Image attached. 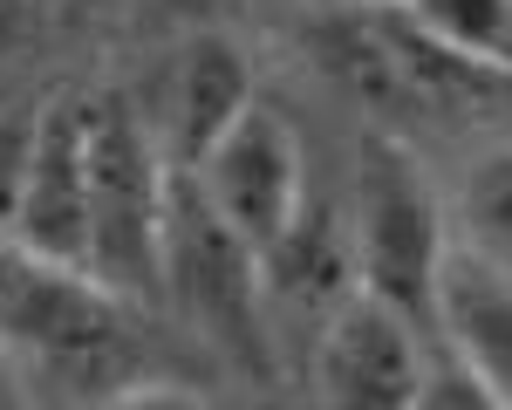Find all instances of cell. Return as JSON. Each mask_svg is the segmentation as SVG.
<instances>
[{
    "label": "cell",
    "mask_w": 512,
    "mask_h": 410,
    "mask_svg": "<svg viewBox=\"0 0 512 410\" xmlns=\"http://www.w3.org/2000/svg\"><path fill=\"white\" fill-rule=\"evenodd\" d=\"M342 219H349L355 294H369L376 308H390V315L431 335L437 274H444V253H451V212H444L431 171L417 164V151L403 137L369 130L355 144Z\"/></svg>",
    "instance_id": "1"
},
{
    "label": "cell",
    "mask_w": 512,
    "mask_h": 410,
    "mask_svg": "<svg viewBox=\"0 0 512 410\" xmlns=\"http://www.w3.org/2000/svg\"><path fill=\"white\" fill-rule=\"evenodd\" d=\"M137 301L110 294L76 267L28 260L0 240V342L21 349L41 376L89 390L96 404L130 390L123 363L137 356Z\"/></svg>",
    "instance_id": "2"
},
{
    "label": "cell",
    "mask_w": 512,
    "mask_h": 410,
    "mask_svg": "<svg viewBox=\"0 0 512 410\" xmlns=\"http://www.w3.org/2000/svg\"><path fill=\"white\" fill-rule=\"evenodd\" d=\"M171 158L130 96H89V281L123 301H158Z\"/></svg>",
    "instance_id": "3"
},
{
    "label": "cell",
    "mask_w": 512,
    "mask_h": 410,
    "mask_svg": "<svg viewBox=\"0 0 512 410\" xmlns=\"http://www.w3.org/2000/svg\"><path fill=\"white\" fill-rule=\"evenodd\" d=\"M158 301L178 308V322L198 342H212L226 363L267 369L274 356V315H267V267L233 226L198 199L185 171H171V205H164V267Z\"/></svg>",
    "instance_id": "4"
},
{
    "label": "cell",
    "mask_w": 512,
    "mask_h": 410,
    "mask_svg": "<svg viewBox=\"0 0 512 410\" xmlns=\"http://www.w3.org/2000/svg\"><path fill=\"white\" fill-rule=\"evenodd\" d=\"M185 178L253 253L287 240V226L315 199L308 192V158H301V130L280 117L274 103H253Z\"/></svg>",
    "instance_id": "5"
},
{
    "label": "cell",
    "mask_w": 512,
    "mask_h": 410,
    "mask_svg": "<svg viewBox=\"0 0 512 410\" xmlns=\"http://www.w3.org/2000/svg\"><path fill=\"white\" fill-rule=\"evenodd\" d=\"M0 240L28 260L89 274V96H48Z\"/></svg>",
    "instance_id": "6"
},
{
    "label": "cell",
    "mask_w": 512,
    "mask_h": 410,
    "mask_svg": "<svg viewBox=\"0 0 512 410\" xmlns=\"http://www.w3.org/2000/svg\"><path fill=\"white\" fill-rule=\"evenodd\" d=\"M431 369V335L403 315L355 294L315 335V397L321 410H417Z\"/></svg>",
    "instance_id": "7"
},
{
    "label": "cell",
    "mask_w": 512,
    "mask_h": 410,
    "mask_svg": "<svg viewBox=\"0 0 512 410\" xmlns=\"http://www.w3.org/2000/svg\"><path fill=\"white\" fill-rule=\"evenodd\" d=\"M431 342L444 356H458L499 404H512V274L472 253L458 233H451L444 274H437Z\"/></svg>",
    "instance_id": "8"
},
{
    "label": "cell",
    "mask_w": 512,
    "mask_h": 410,
    "mask_svg": "<svg viewBox=\"0 0 512 410\" xmlns=\"http://www.w3.org/2000/svg\"><path fill=\"white\" fill-rule=\"evenodd\" d=\"M253 62L246 48H233L226 35H198L178 48L171 76H164V123H151L164 144L171 171H192L246 110H253Z\"/></svg>",
    "instance_id": "9"
},
{
    "label": "cell",
    "mask_w": 512,
    "mask_h": 410,
    "mask_svg": "<svg viewBox=\"0 0 512 410\" xmlns=\"http://www.w3.org/2000/svg\"><path fill=\"white\" fill-rule=\"evenodd\" d=\"M417 35L478 76H512V0H390Z\"/></svg>",
    "instance_id": "10"
},
{
    "label": "cell",
    "mask_w": 512,
    "mask_h": 410,
    "mask_svg": "<svg viewBox=\"0 0 512 410\" xmlns=\"http://www.w3.org/2000/svg\"><path fill=\"white\" fill-rule=\"evenodd\" d=\"M451 219H458L451 233L472 246V253H485L492 267L512 274V144H492V151H478L465 164Z\"/></svg>",
    "instance_id": "11"
},
{
    "label": "cell",
    "mask_w": 512,
    "mask_h": 410,
    "mask_svg": "<svg viewBox=\"0 0 512 410\" xmlns=\"http://www.w3.org/2000/svg\"><path fill=\"white\" fill-rule=\"evenodd\" d=\"M417 410H512V404H499V397H492V390H485L458 356H444V349L431 342V369H424Z\"/></svg>",
    "instance_id": "12"
},
{
    "label": "cell",
    "mask_w": 512,
    "mask_h": 410,
    "mask_svg": "<svg viewBox=\"0 0 512 410\" xmlns=\"http://www.w3.org/2000/svg\"><path fill=\"white\" fill-rule=\"evenodd\" d=\"M28 130H35V117H7L0 123V233H7L14 185H21V164H28Z\"/></svg>",
    "instance_id": "13"
},
{
    "label": "cell",
    "mask_w": 512,
    "mask_h": 410,
    "mask_svg": "<svg viewBox=\"0 0 512 410\" xmlns=\"http://www.w3.org/2000/svg\"><path fill=\"white\" fill-rule=\"evenodd\" d=\"M96 410H212V404L192 397V390H178V383H130L117 397H103Z\"/></svg>",
    "instance_id": "14"
},
{
    "label": "cell",
    "mask_w": 512,
    "mask_h": 410,
    "mask_svg": "<svg viewBox=\"0 0 512 410\" xmlns=\"http://www.w3.org/2000/svg\"><path fill=\"white\" fill-rule=\"evenodd\" d=\"M55 7H62V0H0V55H14V48L35 35Z\"/></svg>",
    "instance_id": "15"
},
{
    "label": "cell",
    "mask_w": 512,
    "mask_h": 410,
    "mask_svg": "<svg viewBox=\"0 0 512 410\" xmlns=\"http://www.w3.org/2000/svg\"><path fill=\"white\" fill-rule=\"evenodd\" d=\"M349 7H390V0H349Z\"/></svg>",
    "instance_id": "16"
}]
</instances>
